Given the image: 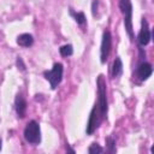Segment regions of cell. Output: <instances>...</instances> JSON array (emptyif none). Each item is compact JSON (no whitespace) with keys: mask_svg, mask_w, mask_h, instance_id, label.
<instances>
[{"mask_svg":"<svg viewBox=\"0 0 154 154\" xmlns=\"http://www.w3.org/2000/svg\"><path fill=\"white\" fill-rule=\"evenodd\" d=\"M119 8L124 17V25L125 29L130 36V38H134V31H132V5L130 0H119Z\"/></svg>","mask_w":154,"mask_h":154,"instance_id":"cell-2","label":"cell"},{"mask_svg":"<svg viewBox=\"0 0 154 154\" xmlns=\"http://www.w3.org/2000/svg\"><path fill=\"white\" fill-rule=\"evenodd\" d=\"M103 117L100 112V108L97 106V103L94 105L91 112H90V116H89V120H88V124H87V134L88 135H91L97 128L99 125L101 124Z\"/></svg>","mask_w":154,"mask_h":154,"instance_id":"cell-5","label":"cell"},{"mask_svg":"<svg viewBox=\"0 0 154 154\" xmlns=\"http://www.w3.org/2000/svg\"><path fill=\"white\" fill-rule=\"evenodd\" d=\"M17 43L22 47H30L34 43V37L30 34H22L17 37Z\"/></svg>","mask_w":154,"mask_h":154,"instance_id":"cell-10","label":"cell"},{"mask_svg":"<svg viewBox=\"0 0 154 154\" xmlns=\"http://www.w3.org/2000/svg\"><path fill=\"white\" fill-rule=\"evenodd\" d=\"M59 52H60V54L63 57H70L73 53V48H72L71 45H64V46H61L59 48Z\"/></svg>","mask_w":154,"mask_h":154,"instance_id":"cell-12","label":"cell"},{"mask_svg":"<svg viewBox=\"0 0 154 154\" xmlns=\"http://www.w3.org/2000/svg\"><path fill=\"white\" fill-rule=\"evenodd\" d=\"M0 149H1V138H0Z\"/></svg>","mask_w":154,"mask_h":154,"instance_id":"cell-18","label":"cell"},{"mask_svg":"<svg viewBox=\"0 0 154 154\" xmlns=\"http://www.w3.org/2000/svg\"><path fill=\"white\" fill-rule=\"evenodd\" d=\"M14 108H16V112H17L19 118H23L25 116V112H26V100L24 99V96L20 93L17 94V96H16Z\"/></svg>","mask_w":154,"mask_h":154,"instance_id":"cell-9","label":"cell"},{"mask_svg":"<svg viewBox=\"0 0 154 154\" xmlns=\"http://www.w3.org/2000/svg\"><path fill=\"white\" fill-rule=\"evenodd\" d=\"M106 144H107V152L108 153H114L116 152V141L112 137L106 138Z\"/></svg>","mask_w":154,"mask_h":154,"instance_id":"cell-15","label":"cell"},{"mask_svg":"<svg viewBox=\"0 0 154 154\" xmlns=\"http://www.w3.org/2000/svg\"><path fill=\"white\" fill-rule=\"evenodd\" d=\"M17 66H18V69H20L22 71H24V70H25V65H24V63H23V60H22V58H20V57H18V58H17Z\"/></svg>","mask_w":154,"mask_h":154,"instance_id":"cell-16","label":"cell"},{"mask_svg":"<svg viewBox=\"0 0 154 154\" xmlns=\"http://www.w3.org/2000/svg\"><path fill=\"white\" fill-rule=\"evenodd\" d=\"M122 73H123V63H122V59L119 57H117L113 61V65H112V76L114 78H117Z\"/></svg>","mask_w":154,"mask_h":154,"instance_id":"cell-11","label":"cell"},{"mask_svg":"<svg viewBox=\"0 0 154 154\" xmlns=\"http://www.w3.org/2000/svg\"><path fill=\"white\" fill-rule=\"evenodd\" d=\"M112 48V36L108 30H105L102 34V41H101V48H100V60L102 64L106 63Z\"/></svg>","mask_w":154,"mask_h":154,"instance_id":"cell-6","label":"cell"},{"mask_svg":"<svg viewBox=\"0 0 154 154\" xmlns=\"http://www.w3.org/2000/svg\"><path fill=\"white\" fill-rule=\"evenodd\" d=\"M71 14L73 16V18H75V20L77 22V24H84L85 23V16H84V13L83 12H73V11H71Z\"/></svg>","mask_w":154,"mask_h":154,"instance_id":"cell-13","label":"cell"},{"mask_svg":"<svg viewBox=\"0 0 154 154\" xmlns=\"http://www.w3.org/2000/svg\"><path fill=\"white\" fill-rule=\"evenodd\" d=\"M96 85H97V106L100 108V112L102 114V117L105 118L107 114V108H108V103H107V93H106V81L103 78L102 75H100L97 77L96 81Z\"/></svg>","mask_w":154,"mask_h":154,"instance_id":"cell-1","label":"cell"},{"mask_svg":"<svg viewBox=\"0 0 154 154\" xmlns=\"http://www.w3.org/2000/svg\"><path fill=\"white\" fill-rule=\"evenodd\" d=\"M152 72H153L152 65H150L149 63L143 61V63H141V64L138 65V67H137V70H136V76L138 77L140 81H146L148 77H150Z\"/></svg>","mask_w":154,"mask_h":154,"instance_id":"cell-8","label":"cell"},{"mask_svg":"<svg viewBox=\"0 0 154 154\" xmlns=\"http://www.w3.org/2000/svg\"><path fill=\"white\" fill-rule=\"evenodd\" d=\"M24 138L31 144H38L41 142V130L36 120H30L24 129Z\"/></svg>","mask_w":154,"mask_h":154,"instance_id":"cell-3","label":"cell"},{"mask_svg":"<svg viewBox=\"0 0 154 154\" xmlns=\"http://www.w3.org/2000/svg\"><path fill=\"white\" fill-rule=\"evenodd\" d=\"M137 41H138L140 46H147L150 41V30H149L148 22H147L146 18H142L141 30H140V34L137 36Z\"/></svg>","mask_w":154,"mask_h":154,"instance_id":"cell-7","label":"cell"},{"mask_svg":"<svg viewBox=\"0 0 154 154\" xmlns=\"http://www.w3.org/2000/svg\"><path fill=\"white\" fill-rule=\"evenodd\" d=\"M102 152H103L102 147H100L99 143H96V142L91 143L90 147L88 148V153L89 154H99V153H102Z\"/></svg>","mask_w":154,"mask_h":154,"instance_id":"cell-14","label":"cell"},{"mask_svg":"<svg viewBox=\"0 0 154 154\" xmlns=\"http://www.w3.org/2000/svg\"><path fill=\"white\" fill-rule=\"evenodd\" d=\"M97 4H99V0H94L93 1V6H91V12H93V16L96 14V8H97Z\"/></svg>","mask_w":154,"mask_h":154,"instance_id":"cell-17","label":"cell"},{"mask_svg":"<svg viewBox=\"0 0 154 154\" xmlns=\"http://www.w3.org/2000/svg\"><path fill=\"white\" fill-rule=\"evenodd\" d=\"M63 72H64V67H63V64H60V63H55L53 65V69L52 70L43 72V76L51 83V88L52 89H55L59 85V83L61 82V79H63Z\"/></svg>","mask_w":154,"mask_h":154,"instance_id":"cell-4","label":"cell"}]
</instances>
